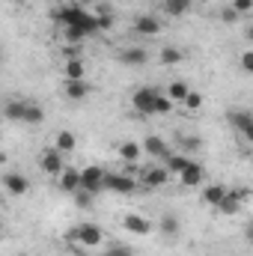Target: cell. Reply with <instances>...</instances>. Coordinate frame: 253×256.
Wrapping results in <instances>:
<instances>
[{
	"label": "cell",
	"mask_w": 253,
	"mask_h": 256,
	"mask_svg": "<svg viewBox=\"0 0 253 256\" xmlns=\"http://www.w3.org/2000/svg\"><path fill=\"white\" fill-rule=\"evenodd\" d=\"M131 104H134V110L137 114H170L173 110V102L164 96V92H158L155 86H140V90H134V96H131Z\"/></svg>",
	"instance_id": "cell-1"
},
{
	"label": "cell",
	"mask_w": 253,
	"mask_h": 256,
	"mask_svg": "<svg viewBox=\"0 0 253 256\" xmlns=\"http://www.w3.org/2000/svg\"><path fill=\"white\" fill-rule=\"evenodd\" d=\"M102 230L96 224H78L72 232H68V242H78L80 248H98L102 244Z\"/></svg>",
	"instance_id": "cell-2"
},
{
	"label": "cell",
	"mask_w": 253,
	"mask_h": 256,
	"mask_svg": "<svg viewBox=\"0 0 253 256\" xmlns=\"http://www.w3.org/2000/svg\"><path fill=\"white\" fill-rule=\"evenodd\" d=\"M84 6H78V3H63V6H57L54 12H51V18L60 24V27H74L80 18H84Z\"/></svg>",
	"instance_id": "cell-3"
},
{
	"label": "cell",
	"mask_w": 253,
	"mask_h": 256,
	"mask_svg": "<svg viewBox=\"0 0 253 256\" xmlns=\"http://www.w3.org/2000/svg\"><path fill=\"white\" fill-rule=\"evenodd\" d=\"M102 182H104V170L92 164V167H86V170H80V188H78V191L98 194V191H102Z\"/></svg>",
	"instance_id": "cell-4"
},
{
	"label": "cell",
	"mask_w": 253,
	"mask_h": 256,
	"mask_svg": "<svg viewBox=\"0 0 253 256\" xmlns=\"http://www.w3.org/2000/svg\"><path fill=\"white\" fill-rule=\"evenodd\" d=\"M39 167H42L48 176H60V173H63V152H60V149H54V146H51V149H45V152H42V158H39Z\"/></svg>",
	"instance_id": "cell-5"
},
{
	"label": "cell",
	"mask_w": 253,
	"mask_h": 256,
	"mask_svg": "<svg viewBox=\"0 0 253 256\" xmlns=\"http://www.w3.org/2000/svg\"><path fill=\"white\" fill-rule=\"evenodd\" d=\"M102 188H108V191H114V194H134V179L122 176V173H104Z\"/></svg>",
	"instance_id": "cell-6"
},
{
	"label": "cell",
	"mask_w": 253,
	"mask_h": 256,
	"mask_svg": "<svg viewBox=\"0 0 253 256\" xmlns=\"http://www.w3.org/2000/svg\"><path fill=\"white\" fill-rule=\"evenodd\" d=\"M230 126L236 128L242 137H248V140L253 137V116H250V110H230Z\"/></svg>",
	"instance_id": "cell-7"
},
{
	"label": "cell",
	"mask_w": 253,
	"mask_h": 256,
	"mask_svg": "<svg viewBox=\"0 0 253 256\" xmlns=\"http://www.w3.org/2000/svg\"><path fill=\"white\" fill-rule=\"evenodd\" d=\"M3 188L12 194V196H24V194L30 191V182H27L24 173H6L3 176Z\"/></svg>",
	"instance_id": "cell-8"
},
{
	"label": "cell",
	"mask_w": 253,
	"mask_h": 256,
	"mask_svg": "<svg viewBox=\"0 0 253 256\" xmlns=\"http://www.w3.org/2000/svg\"><path fill=\"white\" fill-rule=\"evenodd\" d=\"M179 179H182V185H185V188H196V185H202V179H206V170H202L196 161H190L188 167L179 173Z\"/></svg>",
	"instance_id": "cell-9"
},
{
	"label": "cell",
	"mask_w": 253,
	"mask_h": 256,
	"mask_svg": "<svg viewBox=\"0 0 253 256\" xmlns=\"http://www.w3.org/2000/svg\"><path fill=\"white\" fill-rule=\"evenodd\" d=\"M134 33H140V36H155V33H161V21H158L155 15H140V18H134Z\"/></svg>",
	"instance_id": "cell-10"
},
{
	"label": "cell",
	"mask_w": 253,
	"mask_h": 256,
	"mask_svg": "<svg viewBox=\"0 0 253 256\" xmlns=\"http://www.w3.org/2000/svg\"><path fill=\"white\" fill-rule=\"evenodd\" d=\"M140 146H143V152H149L152 158H167V155H170L167 140H164V137H155V134H152V137H146Z\"/></svg>",
	"instance_id": "cell-11"
},
{
	"label": "cell",
	"mask_w": 253,
	"mask_h": 256,
	"mask_svg": "<svg viewBox=\"0 0 253 256\" xmlns=\"http://www.w3.org/2000/svg\"><path fill=\"white\" fill-rule=\"evenodd\" d=\"M63 78L66 80H84L86 78V63L80 57H68L63 66Z\"/></svg>",
	"instance_id": "cell-12"
},
{
	"label": "cell",
	"mask_w": 253,
	"mask_h": 256,
	"mask_svg": "<svg viewBox=\"0 0 253 256\" xmlns=\"http://www.w3.org/2000/svg\"><path fill=\"white\" fill-rule=\"evenodd\" d=\"M78 188H80V170H74V167H63V173H60V191L74 194Z\"/></svg>",
	"instance_id": "cell-13"
},
{
	"label": "cell",
	"mask_w": 253,
	"mask_h": 256,
	"mask_svg": "<svg viewBox=\"0 0 253 256\" xmlns=\"http://www.w3.org/2000/svg\"><path fill=\"white\" fill-rule=\"evenodd\" d=\"M122 224H126L128 232H137V236H149V232H152V224H149L143 214H126Z\"/></svg>",
	"instance_id": "cell-14"
},
{
	"label": "cell",
	"mask_w": 253,
	"mask_h": 256,
	"mask_svg": "<svg viewBox=\"0 0 253 256\" xmlns=\"http://www.w3.org/2000/svg\"><path fill=\"white\" fill-rule=\"evenodd\" d=\"M86 96H90V84H86V78H84V80H66V98L80 102V98H86Z\"/></svg>",
	"instance_id": "cell-15"
},
{
	"label": "cell",
	"mask_w": 253,
	"mask_h": 256,
	"mask_svg": "<svg viewBox=\"0 0 253 256\" xmlns=\"http://www.w3.org/2000/svg\"><path fill=\"white\" fill-rule=\"evenodd\" d=\"M146 60H149V54L143 48H122L120 51V63H126V66H143Z\"/></svg>",
	"instance_id": "cell-16"
},
{
	"label": "cell",
	"mask_w": 253,
	"mask_h": 256,
	"mask_svg": "<svg viewBox=\"0 0 253 256\" xmlns=\"http://www.w3.org/2000/svg\"><path fill=\"white\" fill-rule=\"evenodd\" d=\"M143 155V146L137 143V140H126L122 146H120V158L128 161V164H137V158Z\"/></svg>",
	"instance_id": "cell-17"
},
{
	"label": "cell",
	"mask_w": 253,
	"mask_h": 256,
	"mask_svg": "<svg viewBox=\"0 0 253 256\" xmlns=\"http://www.w3.org/2000/svg\"><path fill=\"white\" fill-rule=\"evenodd\" d=\"M164 161H167V167H164V170H167L170 176H179V173H182V170H185V167L190 164L188 155H176V152H170V155H167Z\"/></svg>",
	"instance_id": "cell-18"
},
{
	"label": "cell",
	"mask_w": 253,
	"mask_h": 256,
	"mask_svg": "<svg viewBox=\"0 0 253 256\" xmlns=\"http://www.w3.org/2000/svg\"><path fill=\"white\" fill-rule=\"evenodd\" d=\"M188 92H190L188 80H173V84H170V90H167V98H170L173 104H182Z\"/></svg>",
	"instance_id": "cell-19"
},
{
	"label": "cell",
	"mask_w": 253,
	"mask_h": 256,
	"mask_svg": "<svg viewBox=\"0 0 253 256\" xmlns=\"http://www.w3.org/2000/svg\"><path fill=\"white\" fill-rule=\"evenodd\" d=\"M24 104L27 102H6L3 104V116L9 122H24Z\"/></svg>",
	"instance_id": "cell-20"
},
{
	"label": "cell",
	"mask_w": 253,
	"mask_h": 256,
	"mask_svg": "<svg viewBox=\"0 0 253 256\" xmlns=\"http://www.w3.org/2000/svg\"><path fill=\"white\" fill-rule=\"evenodd\" d=\"M42 120H45V110L36 102H27L24 104V126H39Z\"/></svg>",
	"instance_id": "cell-21"
},
{
	"label": "cell",
	"mask_w": 253,
	"mask_h": 256,
	"mask_svg": "<svg viewBox=\"0 0 253 256\" xmlns=\"http://www.w3.org/2000/svg\"><path fill=\"white\" fill-rule=\"evenodd\" d=\"M224 194H226V188H224V185H206V188H202V202L218 208V202L224 200Z\"/></svg>",
	"instance_id": "cell-22"
},
{
	"label": "cell",
	"mask_w": 253,
	"mask_h": 256,
	"mask_svg": "<svg viewBox=\"0 0 253 256\" xmlns=\"http://www.w3.org/2000/svg\"><path fill=\"white\" fill-rule=\"evenodd\" d=\"M190 6H194V0H164V12H167V15H173V18L185 15Z\"/></svg>",
	"instance_id": "cell-23"
},
{
	"label": "cell",
	"mask_w": 253,
	"mask_h": 256,
	"mask_svg": "<svg viewBox=\"0 0 253 256\" xmlns=\"http://www.w3.org/2000/svg\"><path fill=\"white\" fill-rule=\"evenodd\" d=\"M167 179H170V173H167L164 167H155V170H146V173H143V182L152 185V188H155V185H164Z\"/></svg>",
	"instance_id": "cell-24"
},
{
	"label": "cell",
	"mask_w": 253,
	"mask_h": 256,
	"mask_svg": "<svg viewBox=\"0 0 253 256\" xmlns=\"http://www.w3.org/2000/svg\"><path fill=\"white\" fill-rule=\"evenodd\" d=\"M158 230H161L164 236L176 238V236H179V218H176V214H164V218H161V224H158Z\"/></svg>",
	"instance_id": "cell-25"
},
{
	"label": "cell",
	"mask_w": 253,
	"mask_h": 256,
	"mask_svg": "<svg viewBox=\"0 0 253 256\" xmlns=\"http://www.w3.org/2000/svg\"><path fill=\"white\" fill-rule=\"evenodd\" d=\"M74 146H78V140H74V134L72 131H60L57 134V143H54V149H60V152H74Z\"/></svg>",
	"instance_id": "cell-26"
},
{
	"label": "cell",
	"mask_w": 253,
	"mask_h": 256,
	"mask_svg": "<svg viewBox=\"0 0 253 256\" xmlns=\"http://www.w3.org/2000/svg\"><path fill=\"white\" fill-rule=\"evenodd\" d=\"M158 60H161L164 66H176V63H182V60H185V54H182L179 48H173V45H170V48H164V51L158 54Z\"/></svg>",
	"instance_id": "cell-27"
},
{
	"label": "cell",
	"mask_w": 253,
	"mask_h": 256,
	"mask_svg": "<svg viewBox=\"0 0 253 256\" xmlns=\"http://www.w3.org/2000/svg\"><path fill=\"white\" fill-rule=\"evenodd\" d=\"M104 256H134V250H131L128 244H110V248L104 250Z\"/></svg>",
	"instance_id": "cell-28"
},
{
	"label": "cell",
	"mask_w": 253,
	"mask_h": 256,
	"mask_svg": "<svg viewBox=\"0 0 253 256\" xmlns=\"http://www.w3.org/2000/svg\"><path fill=\"white\" fill-rule=\"evenodd\" d=\"M182 104H185L188 110H200V104H202V96H200V92H188Z\"/></svg>",
	"instance_id": "cell-29"
},
{
	"label": "cell",
	"mask_w": 253,
	"mask_h": 256,
	"mask_svg": "<svg viewBox=\"0 0 253 256\" xmlns=\"http://www.w3.org/2000/svg\"><path fill=\"white\" fill-rule=\"evenodd\" d=\"M230 6L236 9V15H248V12L253 9V0H232Z\"/></svg>",
	"instance_id": "cell-30"
},
{
	"label": "cell",
	"mask_w": 253,
	"mask_h": 256,
	"mask_svg": "<svg viewBox=\"0 0 253 256\" xmlns=\"http://www.w3.org/2000/svg\"><path fill=\"white\" fill-rule=\"evenodd\" d=\"M63 39L66 42H84V36H80L74 27H63Z\"/></svg>",
	"instance_id": "cell-31"
},
{
	"label": "cell",
	"mask_w": 253,
	"mask_h": 256,
	"mask_svg": "<svg viewBox=\"0 0 253 256\" xmlns=\"http://www.w3.org/2000/svg\"><path fill=\"white\" fill-rule=\"evenodd\" d=\"M74 194H78V206H80V208L92 206V194H86V191H74Z\"/></svg>",
	"instance_id": "cell-32"
},
{
	"label": "cell",
	"mask_w": 253,
	"mask_h": 256,
	"mask_svg": "<svg viewBox=\"0 0 253 256\" xmlns=\"http://www.w3.org/2000/svg\"><path fill=\"white\" fill-rule=\"evenodd\" d=\"M242 68L244 72H253V51H244L242 54Z\"/></svg>",
	"instance_id": "cell-33"
},
{
	"label": "cell",
	"mask_w": 253,
	"mask_h": 256,
	"mask_svg": "<svg viewBox=\"0 0 253 256\" xmlns=\"http://www.w3.org/2000/svg\"><path fill=\"white\" fill-rule=\"evenodd\" d=\"M220 18H224V21H226V24H232V21H236V18H238V15H236V9H232V6H226V9H224V12H220Z\"/></svg>",
	"instance_id": "cell-34"
},
{
	"label": "cell",
	"mask_w": 253,
	"mask_h": 256,
	"mask_svg": "<svg viewBox=\"0 0 253 256\" xmlns=\"http://www.w3.org/2000/svg\"><path fill=\"white\" fill-rule=\"evenodd\" d=\"M182 149H190V152L200 149V140H196V137H185V140H182Z\"/></svg>",
	"instance_id": "cell-35"
},
{
	"label": "cell",
	"mask_w": 253,
	"mask_h": 256,
	"mask_svg": "<svg viewBox=\"0 0 253 256\" xmlns=\"http://www.w3.org/2000/svg\"><path fill=\"white\" fill-rule=\"evenodd\" d=\"M0 63H3V45H0Z\"/></svg>",
	"instance_id": "cell-36"
},
{
	"label": "cell",
	"mask_w": 253,
	"mask_h": 256,
	"mask_svg": "<svg viewBox=\"0 0 253 256\" xmlns=\"http://www.w3.org/2000/svg\"><path fill=\"white\" fill-rule=\"evenodd\" d=\"M0 236H3V220H0Z\"/></svg>",
	"instance_id": "cell-37"
}]
</instances>
